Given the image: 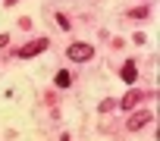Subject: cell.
I'll return each mask as SVG.
<instances>
[{
	"label": "cell",
	"instance_id": "9c48e42d",
	"mask_svg": "<svg viewBox=\"0 0 160 141\" xmlns=\"http://www.w3.org/2000/svg\"><path fill=\"white\" fill-rule=\"evenodd\" d=\"M7 3H16V0H7Z\"/></svg>",
	"mask_w": 160,
	"mask_h": 141
},
{
	"label": "cell",
	"instance_id": "3957f363",
	"mask_svg": "<svg viewBox=\"0 0 160 141\" xmlns=\"http://www.w3.org/2000/svg\"><path fill=\"white\" fill-rule=\"evenodd\" d=\"M148 122H154V113H151V110H138V113L129 119V129H132V132H138V129H144Z\"/></svg>",
	"mask_w": 160,
	"mask_h": 141
},
{
	"label": "cell",
	"instance_id": "ba28073f",
	"mask_svg": "<svg viewBox=\"0 0 160 141\" xmlns=\"http://www.w3.org/2000/svg\"><path fill=\"white\" fill-rule=\"evenodd\" d=\"M10 44V35H0V47H7Z\"/></svg>",
	"mask_w": 160,
	"mask_h": 141
},
{
	"label": "cell",
	"instance_id": "8992f818",
	"mask_svg": "<svg viewBox=\"0 0 160 141\" xmlns=\"http://www.w3.org/2000/svg\"><path fill=\"white\" fill-rule=\"evenodd\" d=\"M138 100H141V94H138V91H132V94H126V97L119 100V107H122V110H132Z\"/></svg>",
	"mask_w": 160,
	"mask_h": 141
},
{
	"label": "cell",
	"instance_id": "52a82bcc",
	"mask_svg": "<svg viewBox=\"0 0 160 141\" xmlns=\"http://www.w3.org/2000/svg\"><path fill=\"white\" fill-rule=\"evenodd\" d=\"M57 25H60V28H63V32H69V28H72V25H69V19H66V16H63V13H57Z\"/></svg>",
	"mask_w": 160,
	"mask_h": 141
},
{
	"label": "cell",
	"instance_id": "277c9868",
	"mask_svg": "<svg viewBox=\"0 0 160 141\" xmlns=\"http://www.w3.org/2000/svg\"><path fill=\"white\" fill-rule=\"evenodd\" d=\"M135 72H138V69H135V63L129 60V63L122 66V82H126V85H135V79H138Z\"/></svg>",
	"mask_w": 160,
	"mask_h": 141
},
{
	"label": "cell",
	"instance_id": "6da1fadb",
	"mask_svg": "<svg viewBox=\"0 0 160 141\" xmlns=\"http://www.w3.org/2000/svg\"><path fill=\"white\" fill-rule=\"evenodd\" d=\"M66 56H69V60H75V63H88V60L94 56V47H91V44H85V41H75V44H69V47H66Z\"/></svg>",
	"mask_w": 160,
	"mask_h": 141
},
{
	"label": "cell",
	"instance_id": "7a4b0ae2",
	"mask_svg": "<svg viewBox=\"0 0 160 141\" xmlns=\"http://www.w3.org/2000/svg\"><path fill=\"white\" fill-rule=\"evenodd\" d=\"M41 50H47V38H38V41L25 44V47L19 50V56H22V60H32V56H38Z\"/></svg>",
	"mask_w": 160,
	"mask_h": 141
},
{
	"label": "cell",
	"instance_id": "5b68a950",
	"mask_svg": "<svg viewBox=\"0 0 160 141\" xmlns=\"http://www.w3.org/2000/svg\"><path fill=\"white\" fill-rule=\"evenodd\" d=\"M53 85H57V88H69V85H72V72L60 69V72H57V79H53Z\"/></svg>",
	"mask_w": 160,
	"mask_h": 141
}]
</instances>
